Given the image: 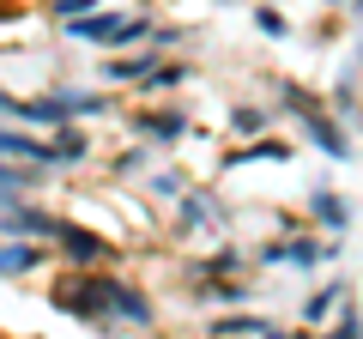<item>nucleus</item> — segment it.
<instances>
[{"mask_svg": "<svg viewBox=\"0 0 363 339\" xmlns=\"http://www.w3.org/2000/svg\"><path fill=\"white\" fill-rule=\"evenodd\" d=\"M267 339H285V333H267ZM291 339H297V333H291Z\"/></svg>", "mask_w": 363, "mask_h": 339, "instance_id": "7", "label": "nucleus"}, {"mask_svg": "<svg viewBox=\"0 0 363 339\" xmlns=\"http://www.w3.org/2000/svg\"><path fill=\"white\" fill-rule=\"evenodd\" d=\"M43 261V248H0V273H25Z\"/></svg>", "mask_w": 363, "mask_h": 339, "instance_id": "3", "label": "nucleus"}, {"mask_svg": "<svg viewBox=\"0 0 363 339\" xmlns=\"http://www.w3.org/2000/svg\"><path fill=\"white\" fill-rule=\"evenodd\" d=\"M291 104L303 109V121H309V133H315V140H321V152H333V157H345V133H333V121H327V116H315V109L303 104L297 91H291Z\"/></svg>", "mask_w": 363, "mask_h": 339, "instance_id": "2", "label": "nucleus"}, {"mask_svg": "<svg viewBox=\"0 0 363 339\" xmlns=\"http://www.w3.org/2000/svg\"><path fill=\"white\" fill-rule=\"evenodd\" d=\"M333 339H357V321H351V315H345V327H339Z\"/></svg>", "mask_w": 363, "mask_h": 339, "instance_id": "6", "label": "nucleus"}, {"mask_svg": "<svg viewBox=\"0 0 363 339\" xmlns=\"http://www.w3.org/2000/svg\"><path fill=\"white\" fill-rule=\"evenodd\" d=\"M55 6H61L67 18H79V13H91V6H97V0H55Z\"/></svg>", "mask_w": 363, "mask_h": 339, "instance_id": "5", "label": "nucleus"}, {"mask_svg": "<svg viewBox=\"0 0 363 339\" xmlns=\"http://www.w3.org/2000/svg\"><path fill=\"white\" fill-rule=\"evenodd\" d=\"M315 212H321L327 224H345V212H339V206H333V200H327V194H315Z\"/></svg>", "mask_w": 363, "mask_h": 339, "instance_id": "4", "label": "nucleus"}, {"mask_svg": "<svg viewBox=\"0 0 363 339\" xmlns=\"http://www.w3.org/2000/svg\"><path fill=\"white\" fill-rule=\"evenodd\" d=\"M140 18H73V37H97V43H133L140 37Z\"/></svg>", "mask_w": 363, "mask_h": 339, "instance_id": "1", "label": "nucleus"}]
</instances>
